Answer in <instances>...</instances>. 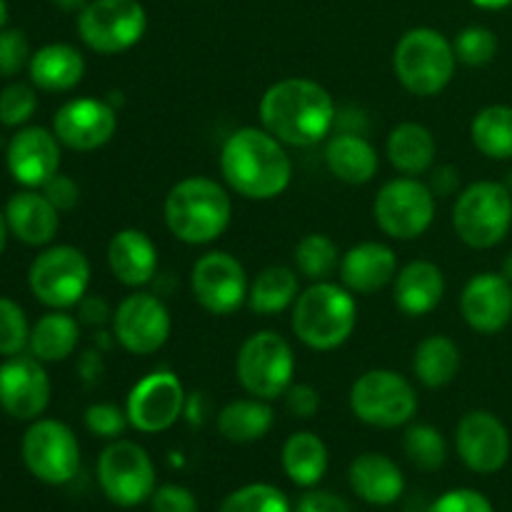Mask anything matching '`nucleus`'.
Returning <instances> with one entry per match:
<instances>
[{"mask_svg": "<svg viewBox=\"0 0 512 512\" xmlns=\"http://www.w3.org/2000/svg\"><path fill=\"white\" fill-rule=\"evenodd\" d=\"M260 123L283 145L313 148L333 135L338 108L328 90L310 78H283L260 98Z\"/></svg>", "mask_w": 512, "mask_h": 512, "instance_id": "nucleus-1", "label": "nucleus"}, {"mask_svg": "<svg viewBox=\"0 0 512 512\" xmlns=\"http://www.w3.org/2000/svg\"><path fill=\"white\" fill-rule=\"evenodd\" d=\"M220 170L230 190L245 200L278 198L293 180V160L285 145L255 125L228 135L220 150Z\"/></svg>", "mask_w": 512, "mask_h": 512, "instance_id": "nucleus-2", "label": "nucleus"}, {"mask_svg": "<svg viewBox=\"0 0 512 512\" xmlns=\"http://www.w3.org/2000/svg\"><path fill=\"white\" fill-rule=\"evenodd\" d=\"M163 215L168 230L180 243L208 245L228 230L233 200L218 180L190 175L170 188Z\"/></svg>", "mask_w": 512, "mask_h": 512, "instance_id": "nucleus-3", "label": "nucleus"}, {"mask_svg": "<svg viewBox=\"0 0 512 512\" xmlns=\"http://www.w3.org/2000/svg\"><path fill=\"white\" fill-rule=\"evenodd\" d=\"M293 333L310 350L340 348L358 325V303L345 285L320 280L305 288L293 303Z\"/></svg>", "mask_w": 512, "mask_h": 512, "instance_id": "nucleus-4", "label": "nucleus"}, {"mask_svg": "<svg viewBox=\"0 0 512 512\" xmlns=\"http://www.w3.org/2000/svg\"><path fill=\"white\" fill-rule=\"evenodd\" d=\"M458 65L453 43L435 28H413L398 40L393 70L403 88L420 98H433L450 85Z\"/></svg>", "mask_w": 512, "mask_h": 512, "instance_id": "nucleus-5", "label": "nucleus"}, {"mask_svg": "<svg viewBox=\"0 0 512 512\" xmlns=\"http://www.w3.org/2000/svg\"><path fill=\"white\" fill-rule=\"evenodd\" d=\"M512 225V193L508 185L480 180L458 195L453 228L465 245L478 250L503 243Z\"/></svg>", "mask_w": 512, "mask_h": 512, "instance_id": "nucleus-6", "label": "nucleus"}, {"mask_svg": "<svg viewBox=\"0 0 512 512\" xmlns=\"http://www.w3.org/2000/svg\"><path fill=\"white\" fill-rule=\"evenodd\" d=\"M235 375L253 398L275 400L288 393L295 375V355L288 340L275 330L253 333L238 350Z\"/></svg>", "mask_w": 512, "mask_h": 512, "instance_id": "nucleus-7", "label": "nucleus"}, {"mask_svg": "<svg viewBox=\"0 0 512 512\" xmlns=\"http://www.w3.org/2000/svg\"><path fill=\"white\" fill-rule=\"evenodd\" d=\"M418 393L405 375L395 370H368L350 388V410L373 428H400L418 413Z\"/></svg>", "mask_w": 512, "mask_h": 512, "instance_id": "nucleus-8", "label": "nucleus"}, {"mask_svg": "<svg viewBox=\"0 0 512 512\" xmlns=\"http://www.w3.org/2000/svg\"><path fill=\"white\" fill-rule=\"evenodd\" d=\"M148 15L140 0H90L78 13V35L100 55H118L143 40Z\"/></svg>", "mask_w": 512, "mask_h": 512, "instance_id": "nucleus-9", "label": "nucleus"}, {"mask_svg": "<svg viewBox=\"0 0 512 512\" xmlns=\"http://www.w3.org/2000/svg\"><path fill=\"white\" fill-rule=\"evenodd\" d=\"M28 285L30 293L48 308H73L88 293V258L73 245H53L33 260L28 270Z\"/></svg>", "mask_w": 512, "mask_h": 512, "instance_id": "nucleus-10", "label": "nucleus"}, {"mask_svg": "<svg viewBox=\"0 0 512 512\" xmlns=\"http://www.w3.org/2000/svg\"><path fill=\"white\" fill-rule=\"evenodd\" d=\"M378 228L395 240H415L428 233L435 220V193L418 178L388 180L373 203Z\"/></svg>", "mask_w": 512, "mask_h": 512, "instance_id": "nucleus-11", "label": "nucleus"}, {"mask_svg": "<svg viewBox=\"0 0 512 512\" xmlns=\"http://www.w3.org/2000/svg\"><path fill=\"white\" fill-rule=\"evenodd\" d=\"M98 483L118 508H135L155 493V465L148 450L133 440H113L98 458Z\"/></svg>", "mask_w": 512, "mask_h": 512, "instance_id": "nucleus-12", "label": "nucleus"}, {"mask_svg": "<svg viewBox=\"0 0 512 512\" xmlns=\"http://www.w3.org/2000/svg\"><path fill=\"white\" fill-rule=\"evenodd\" d=\"M23 463L33 478L48 485H65L80 470V445L73 430L60 420H33L23 435Z\"/></svg>", "mask_w": 512, "mask_h": 512, "instance_id": "nucleus-13", "label": "nucleus"}, {"mask_svg": "<svg viewBox=\"0 0 512 512\" xmlns=\"http://www.w3.org/2000/svg\"><path fill=\"white\" fill-rule=\"evenodd\" d=\"M190 290L210 315H233L248 303L250 280L243 263L225 250L200 255L190 273Z\"/></svg>", "mask_w": 512, "mask_h": 512, "instance_id": "nucleus-14", "label": "nucleus"}, {"mask_svg": "<svg viewBox=\"0 0 512 512\" xmlns=\"http://www.w3.org/2000/svg\"><path fill=\"white\" fill-rule=\"evenodd\" d=\"M173 320L163 300L153 293L128 295L113 313V335L133 355H153L168 343Z\"/></svg>", "mask_w": 512, "mask_h": 512, "instance_id": "nucleus-15", "label": "nucleus"}, {"mask_svg": "<svg viewBox=\"0 0 512 512\" xmlns=\"http://www.w3.org/2000/svg\"><path fill=\"white\" fill-rule=\"evenodd\" d=\"M185 410V390L178 375L170 370H155L130 388L125 413L130 428L138 433H165L178 423Z\"/></svg>", "mask_w": 512, "mask_h": 512, "instance_id": "nucleus-16", "label": "nucleus"}, {"mask_svg": "<svg viewBox=\"0 0 512 512\" xmlns=\"http://www.w3.org/2000/svg\"><path fill=\"white\" fill-rule=\"evenodd\" d=\"M455 448L465 468L478 475H493L510 458V433L498 415L473 410L463 415L455 428Z\"/></svg>", "mask_w": 512, "mask_h": 512, "instance_id": "nucleus-17", "label": "nucleus"}, {"mask_svg": "<svg viewBox=\"0 0 512 512\" xmlns=\"http://www.w3.org/2000/svg\"><path fill=\"white\" fill-rule=\"evenodd\" d=\"M50 405V378L33 355H13L0 365V408L15 420H38Z\"/></svg>", "mask_w": 512, "mask_h": 512, "instance_id": "nucleus-18", "label": "nucleus"}, {"mask_svg": "<svg viewBox=\"0 0 512 512\" xmlns=\"http://www.w3.org/2000/svg\"><path fill=\"white\" fill-rule=\"evenodd\" d=\"M118 130V115L105 100L73 98L60 105L53 118V133L60 145L78 153L103 148Z\"/></svg>", "mask_w": 512, "mask_h": 512, "instance_id": "nucleus-19", "label": "nucleus"}, {"mask_svg": "<svg viewBox=\"0 0 512 512\" xmlns=\"http://www.w3.org/2000/svg\"><path fill=\"white\" fill-rule=\"evenodd\" d=\"M5 165L15 183L25 188H43L60 168V140L50 130L28 125L10 138Z\"/></svg>", "mask_w": 512, "mask_h": 512, "instance_id": "nucleus-20", "label": "nucleus"}, {"mask_svg": "<svg viewBox=\"0 0 512 512\" xmlns=\"http://www.w3.org/2000/svg\"><path fill=\"white\" fill-rule=\"evenodd\" d=\"M465 323L483 335H495L512 320V283L503 273H480L460 295Z\"/></svg>", "mask_w": 512, "mask_h": 512, "instance_id": "nucleus-21", "label": "nucleus"}, {"mask_svg": "<svg viewBox=\"0 0 512 512\" xmlns=\"http://www.w3.org/2000/svg\"><path fill=\"white\" fill-rule=\"evenodd\" d=\"M340 283L353 295H373L398 275V258L390 245L368 240L358 243L340 258Z\"/></svg>", "mask_w": 512, "mask_h": 512, "instance_id": "nucleus-22", "label": "nucleus"}, {"mask_svg": "<svg viewBox=\"0 0 512 512\" xmlns=\"http://www.w3.org/2000/svg\"><path fill=\"white\" fill-rule=\"evenodd\" d=\"M5 220L8 230L25 245H48L58 235L60 210L33 188H25L20 193L10 195L5 203Z\"/></svg>", "mask_w": 512, "mask_h": 512, "instance_id": "nucleus-23", "label": "nucleus"}, {"mask_svg": "<svg viewBox=\"0 0 512 512\" xmlns=\"http://www.w3.org/2000/svg\"><path fill=\"white\" fill-rule=\"evenodd\" d=\"M348 483L353 493L368 505L388 508L398 503L405 490L403 470L383 453H363L350 463Z\"/></svg>", "mask_w": 512, "mask_h": 512, "instance_id": "nucleus-24", "label": "nucleus"}, {"mask_svg": "<svg viewBox=\"0 0 512 512\" xmlns=\"http://www.w3.org/2000/svg\"><path fill=\"white\" fill-rule=\"evenodd\" d=\"M108 265L118 283L143 288L158 270V248L143 230H118L108 243Z\"/></svg>", "mask_w": 512, "mask_h": 512, "instance_id": "nucleus-25", "label": "nucleus"}, {"mask_svg": "<svg viewBox=\"0 0 512 512\" xmlns=\"http://www.w3.org/2000/svg\"><path fill=\"white\" fill-rule=\"evenodd\" d=\"M325 165L338 180L348 185H365L378 175L380 158L365 135L355 130H343L328 138L325 145Z\"/></svg>", "mask_w": 512, "mask_h": 512, "instance_id": "nucleus-26", "label": "nucleus"}, {"mask_svg": "<svg viewBox=\"0 0 512 512\" xmlns=\"http://www.w3.org/2000/svg\"><path fill=\"white\" fill-rule=\"evenodd\" d=\"M445 295V275L430 260H413L395 275V305L410 318L433 313Z\"/></svg>", "mask_w": 512, "mask_h": 512, "instance_id": "nucleus-27", "label": "nucleus"}, {"mask_svg": "<svg viewBox=\"0 0 512 512\" xmlns=\"http://www.w3.org/2000/svg\"><path fill=\"white\" fill-rule=\"evenodd\" d=\"M30 83L48 93L73 90L85 75V58L68 43H50L35 50L28 63Z\"/></svg>", "mask_w": 512, "mask_h": 512, "instance_id": "nucleus-28", "label": "nucleus"}, {"mask_svg": "<svg viewBox=\"0 0 512 512\" xmlns=\"http://www.w3.org/2000/svg\"><path fill=\"white\" fill-rule=\"evenodd\" d=\"M385 153H388L390 165L398 173L418 178V175L428 173L435 165V155H438V143L430 128L420 123H400L390 130L388 143H385Z\"/></svg>", "mask_w": 512, "mask_h": 512, "instance_id": "nucleus-29", "label": "nucleus"}, {"mask_svg": "<svg viewBox=\"0 0 512 512\" xmlns=\"http://www.w3.org/2000/svg\"><path fill=\"white\" fill-rule=\"evenodd\" d=\"M275 413L268 400L240 398L225 405L218 413V430L225 440L238 445L263 440L273 430Z\"/></svg>", "mask_w": 512, "mask_h": 512, "instance_id": "nucleus-30", "label": "nucleus"}, {"mask_svg": "<svg viewBox=\"0 0 512 512\" xmlns=\"http://www.w3.org/2000/svg\"><path fill=\"white\" fill-rule=\"evenodd\" d=\"M283 470L298 488H315L328 473V448L310 430L293 433L283 445Z\"/></svg>", "mask_w": 512, "mask_h": 512, "instance_id": "nucleus-31", "label": "nucleus"}, {"mask_svg": "<svg viewBox=\"0 0 512 512\" xmlns=\"http://www.w3.org/2000/svg\"><path fill=\"white\" fill-rule=\"evenodd\" d=\"M80 340V325L73 315L63 313V310H53L45 313L38 323L30 328V343L28 350L33 358L40 363H60V360L70 358L78 348Z\"/></svg>", "mask_w": 512, "mask_h": 512, "instance_id": "nucleus-32", "label": "nucleus"}, {"mask_svg": "<svg viewBox=\"0 0 512 512\" xmlns=\"http://www.w3.org/2000/svg\"><path fill=\"white\" fill-rule=\"evenodd\" d=\"M300 295L298 273L288 265H268L258 278L250 283L248 308L258 315H278L293 308Z\"/></svg>", "mask_w": 512, "mask_h": 512, "instance_id": "nucleus-33", "label": "nucleus"}, {"mask_svg": "<svg viewBox=\"0 0 512 512\" xmlns=\"http://www.w3.org/2000/svg\"><path fill=\"white\" fill-rule=\"evenodd\" d=\"M460 370V348L448 335H428L413 355V373L425 388H445Z\"/></svg>", "mask_w": 512, "mask_h": 512, "instance_id": "nucleus-34", "label": "nucleus"}, {"mask_svg": "<svg viewBox=\"0 0 512 512\" xmlns=\"http://www.w3.org/2000/svg\"><path fill=\"white\" fill-rule=\"evenodd\" d=\"M470 138L483 155L493 160L512 158V108L488 105L470 123Z\"/></svg>", "mask_w": 512, "mask_h": 512, "instance_id": "nucleus-35", "label": "nucleus"}, {"mask_svg": "<svg viewBox=\"0 0 512 512\" xmlns=\"http://www.w3.org/2000/svg\"><path fill=\"white\" fill-rule=\"evenodd\" d=\"M293 258L303 278H308L310 283H320V280H330V275L340 268L343 255L330 235L308 233L298 240Z\"/></svg>", "mask_w": 512, "mask_h": 512, "instance_id": "nucleus-36", "label": "nucleus"}, {"mask_svg": "<svg viewBox=\"0 0 512 512\" xmlns=\"http://www.w3.org/2000/svg\"><path fill=\"white\" fill-rule=\"evenodd\" d=\"M403 448L410 463L418 470H423V473H435L448 460V445H445L443 433L428 423L410 425L405 430Z\"/></svg>", "mask_w": 512, "mask_h": 512, "instance_id": "nucleus-37", "label": "nucleus"}, {"mask_svg": "<svg viewBox=\"0 0 512 512\" xmlns=\"http://www.w3.org/2000/svg\"><path fill=\"white\" fill-rule=\"evenodd\" d=\"M218 512H293L288 495L268 483H250L233 490Z\"/></svg>", "mask_w": 512, "mask_h": 512, "instance_id": "nucleus-38", "label": "nucleus"}, {"mask_svg": "<svg viewBox=\"0 0 512 512\" xmlns=\"http://www.w3.org/2000/svg\"><path fill=\"white\" fill-rule=\"evenodd\" d=\"M30 325L15 300L0 298V355L13 358L28 350Z\"/></svg>", "mask_w": 512, "mask_h": 512, "instance_id": "nucleus-39", "label": "nucleus"}, {"mask_svg": "<svg viewBox=\"0 0 512 512\" xmlns=\"http://www.w3.org/2000/svg\"><path fill=\"white\" fill-rule=\"evenodd\" d=\"M453 48L460 63L480 68V65L493 63V58L498 55V38L493 30L483 28V25H470V28L460 30Z\"/></svg>", "mask_w": 512, "mask_h": 512, "instance_id": "nucleus-40", "label": "nucleus"}, {"mask_svg": "<svg viewBox=\"0 0 512 512\" xmlns=\"http://www.w3.org/2000/svg\"><path fill=\"white\" fill-rule=\"evenodd\" d=\"M38 110V95L35 88L28 83H10L0 93V123L10 125H25Z\"/></svg>", "mask_w": 512, "mask_h": 512, "instance_id": "nucleus-41", "label": "nucleus"}, {"mask_svg": "<svg viewBox=\"0 0 512 512\" xmlns=\"http://www.w3.org/2000/svg\"><path fill=\"white\" fill-rule=\"evenodd\" d=\"M130 425L128 413L113 403H95L85 410V428L90 435L103 440H118Z\"/></svg>", "mask_w": 512, "mask_h": 512, "instance_id": "nucleus-42", "label": "nucleus"}, {"mask_svg": "<svg viewBox=\"0 0 512 512\" xmlns=\"http://www.w3.org/2000/svg\"><path fill=\"white\" fill-rule=\"evenodd\" d=\"M30 58H33V53H30V43L23 30H0V75L3 78H13L20 70L28 68Z\"/></svg>", "mask_w": 512, "mask_h": 512, "instance_id": "nucleus-43", "label": "nucleus"}, {"mask_svg": "<svg viewBox=\"0 0 512 512\" xmlns=\"http://www.w3.org/2000/svg\"><path fill=\"white\" fill-rule=\"evenodd\" d=\"M428 512H495V508L483 493H478V490L458 488L440 495V498L430 505Z\"/></svg>", "mask_w": 512, "mask_h": 512, "instance_id": "nucleus-44", "label": "nucleus"}, {"mask_svg": "<svg viewBox=\"0 0 512 512\" xmlns=\"http://www.w3.org/2000/svg\"><path fill=\"white\" fill-rule=\"evenodd\" d=\"M150 510L153 512H198V500L183 485H160L150 495Z\"/></svg>", "mask_w": 512, "mask_h": 512, "instance_id": "nucleus-45", "label": "nucleus"}, {"mask_svg": "<svg viewBox=\"0 0 512 512\" xmlns=\"http://www.w3.org/2000/svg\"><path fill=\"white\" fill-rule=\"evenodd\" d=\"M285 408H288V413L295 415V418L310 420L320 410L318 390L308 383L290 385L288 393H285Z\"/></svg>", "mask_w": 512, "mask_h": 512, "instance_id": "nucleus-46", "label": "nucleus"}, {"mask_svg": "<svg viewBox=\"0 0 512 512\" xmlns=\"http://www.w3.org/2000/svg\"><path fill=\"white\" fill-rule=\"evenodd\" d=\"M43 193L45 198L60 210V213H63V210H73L80 200L78 183H75L73 178H68V175H60V173L53 175V178L43 185Z\"/></svg>", "mask_w": 512, "mask_h": 512, "instance_id": "nucleus-47", "label": "nucleus"}, {"mask_svg": "<svg viewBox=\"0 0 512 512\" xmlns=\"http://www.w3.org/2000/svg\"><path fill=\"white\" fill-rule=\"evenodd\" d=\"M293 512H353V508L348 505V500L328 493V490H308L305 495H300Z\"/></svg>", "mask_w": 512, "mask_h": 512, "instance_id": "nucleus-48", "label": "nucleus"}, {"mask_svg": "<svg viewBox=\"0 0 512 512\" xmlns=\"http://www.w3.org/2000/svg\"><path fill=\"white\" fill-rule=\"evenodd\" d=\"M428 185L435 193V198H448V195H453L460 185L458 168H453V165H438V168L433 170V175H430Z\"/></svg>", "mask_w": 512, "mask_h": 512, "instance_id": "nucleus-49", "label": "nucleus"}, {"mask_svg": "<svg viewBox=\"0 0 512 512\" xmlns=\"http://www.w3.org/2000/svg\"><path fill=\"white\" fill-rule=\"evenodd\" d=\"M80 308V320L88 325H103L108 320H113V313H110L108 303L103 298H83L78 303Z\"/></svg>", "mask_w": 512, "mask_h": 512, "instance_id": "nucleus-50", "label": "nucleus"}, {"mask_svg": "<svg viewBox=\"0 0 512 512\" xmlns=\"http://www.w3.org/2000/svg\"><path fill=\"white\" fill-rule=\"evenodd\" d=\"M50 3H53L55 8L65 10V13H80L90 0H50Z\"/></svg>", "mask_w": 512, "mask_h": 512, "instance_id": "nucleus-51", "label": "nucleus"}, {"mask_svg": "<svg viewBox=\"0 0 512 512\" xmlns=\"http://www.w3.org/2000/svg\"><path fill=\"white\" fill-rule=\"evenodd\" d=\"M473 5H478V8L483 10H500V8H508L512 0H470Z\"/></svg>", "mask_w": 512, "mask_h": 512, "instance_id": "nucleus-52", "label": "nucleus"}, {"mask_svg": "<svg viewBox=\"0 0 512 512\" xmlns=\"http://www.w3.org/2000/svg\"><path fill=\"white\" fill-rule=\"evenodd\" d=\"M5 243H8V220H5V213L0 210V255H3Z\"/></svg>", "mask_w": 512, "mask_h": 512, "instance_id": "nucleus-53", "label": "nucleus"}, {"mask_svg": "<svg viewBox=\"0 0 512 512\" xmlns=\"http://www.w3.org/2000/svg\"><path fill=\"white\" fill-rule=\"evenodd\" d=\"M5 23H8V3L0 0V30L5 28Z\"/></svg>", "mask_w": 512, "mask_h": 512, "instance_id": "nucleus-54", "label": "nucleus"}, {"mask_svg": "<svg viewBox=\"0 0 512 512\" xmlns=\"http://www.w3.org/2000/svg\"><path fill=\"white\" fill-rule=\"evenodd\" d=\"M503 275H505V278H508L510 283H512V253L508 255V258H505V265H503Z\"/></svg>", "mask_w": 512, "mask_h": 512, "instance_id": "nucleus-55", "label": "nucleus"}, {"mask_svg": "<svg viewBox=\"0 0 512 512\" xmlns=\"http://www.w3.org/2000/svg\"><path fill=\"white\" fill-rule=\"evenodd\" d=\"M508 190L512 193V175H510V183H508Z\"/></svg>", "mask_w": 512, "mask_h": 512, "instance_id": "nucleus-56", "label": "nucleus"}]
</instances>
